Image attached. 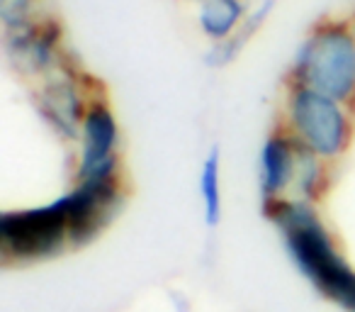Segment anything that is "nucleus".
<instances>
[{"instance_id":"f257e3e1","label":"nucleus","mask_w":355,"mask_h":312,"mask_svg":"<svg viewBox=\"0 0 355 312\" xmlns=\"http://www.w3.org/2000/svg\"><path fill=\"white\" fill-rule=\"evenodd\" d=\"M268 213L302 276L343 310L355 312V271L336 252L314 210L297 200H272Z\"/></svg>"},{"instance_id":"f03ea898","label":"nucleus","mask_w":355,"mask_h":312,"mask_svg":"<svg viewBox=\"0 0 355 312\" xmlns=\"http://www.w3.org/2000/svg\"><path fill=\"white\" fill-rule=\"evenodd\" d=\"M302 88L316 90L331 100L355 95V40L348 30L336 25L319 27L304 42L297 59Z\"/></svg>"},{"instance_id":"7ed1b4c3","label":"nucleus","mask_w":355,"mask_h":312,"mask_svg":"<svg viewBox=\"0 0 355 312\" xmlns=\"http://www.w3.org/2000/svg\"><path fill=\"white\" fill-rule=\"evenodd\" d=\"M71 242L64 200L44 208L6 213L0 217V252L12 261H35L54 256Z\"/></svg>"},{"instance_id":"20e7f679","label":"nucleus","mask_w":355,"mask_h":312,"mask_svg":"<svg viewBox=\"0 0 355 312\" xmlns=\"http://www.w3.org/2000/svg\"><path fill=\"white\" fill-rule=\"evenodd\" d=\"M290 117L304 149L319 156H338L348 142V120L338 103L309 88H300L290 103Z\"/></svg>"},{"instance_id":"39448f33","label":"nucleus","mask_w":355,"mask_h":312,"mask_svg":"<svg viewBox=\"0 0 355 312\" xmlns=\"http://www.w3.org/2000/svg\"><path fill=\"white\" fill-rule=\"evenodd\" d=\"M119 188L117 176L105 174L93 179H80L78 188L64 195L69 215V237L73 244H85L110 222L117 208Z\"/></svg>"},{"instance_id":"423d86ee","label":"nucleus","mask_w":355,"mask_h":312,"mask_svg":"<svg viewBox=\"0 0 355 312\" xmlns=\"http://www.w3.org/2000/svg\"><path fill=\"white\" fill-rule=\"evenodd\" d=\"M119 129L112 113L105 105H93L85 113L80 124V179H93V176L114 174V149H117Z\"/></svg>"},{"instance_id":"0eeeda50","label":"nucleus","mask_w":355,"mask_h":312,"mask_svg":"<svg viewBox=\"0 0 355 312\" xmlns=\"http://www.w3.org/2000/svg\"><path fill=\"white\" fill-rule=\"evenodd\" d=\"M300 149L290 139L270 137L261 149V164H258V181H261V193L268 203L280 200V193L297 181L300 169Z\"/></svg>"},{"instance_id":"6e6552de","label":"nucleus","mask_w":355,"mask_h":312,"mask_svg":"<svg viewBox=\"0 0 355 312\" xmlns=\"http://www.w3.org/2000/svg\"><path fill=\"white\" fill-rule=\"evenodd\" d=\"M8 51H10V59L22 71L44 74V71L54 69L59 64L56 30L51 25L46 27L25 25L20 30H12L10 40H8Z\"/></svg>"},{"instance_id":"1a4fd4ad","label":"nucleus","mask_w":355,"mask_h":312,"mask_svg":"<svg viewBox=\"0 0 355 312\" xmlns=\"http://www.w3.org/2000/svg\"><path fill=\"white\" fill-rule=\"evenodd\" d=\"M40 110L56 132L73 139L78 134V124H83V110H80V93L76 83L66 76L51 79L40 93Z\"/></svg>"},{"instance_id":"9d476101","label":"nucleus","mask_w":355,"mask_h":312,"mask_svg":"<svg viewBox=\"0 0 355 312\" xmlns=\"http://www.w3.org/2000/svg\"><path fill=\"white\" fill-rule=\"evenodd\" d=\"M246 13L243 0H202L200 27L214 42H224L239 30Z\"/></svg>"},{"instance_id":"9b49d317","label":"nucleus","mask_w":355,"mask_h":312,"mask_svg":"<svg viewBox=\"0 0 355 312\" xmlns=\"http://www.w3.org/2000/svg\"><path fill=\"white\" fill-rule=\"evenodd\" d=\"M200 193H202L205 205V222L209 227L219 222L222 217V183H219V149L214 147L207 154V159L202 164V174H200Z\"/></svg>"},{"instance_id":"f8f14e48","label":"nucleus","mask_w":355,"mask_h":312,"mask_svg":"<svg viewBox=\"0 0 355 312\" xmlns=\"http://www.w3.org/2000/svg\"><path fill=\"white\" fill-rule=\"evenodd\" d=\"M275 8V0H263L261 6H258L256 15L246 17V22H243L241 27H239L236 32H234L229 40L219 42L217 47H214V51L209 54V64H227V61H232L234 56L241 51V47L246 44L248 40H251V35L258 30V27L263 25V20L268 17V13Z\"/></svg>"},{"instance_id":"ddd939ff","label":"nucleus","mask_w":355,"mask_h":312,"mask_svg":"<svg viewBox=\"0 0 355 312\" xmlns=\"http://www.w3.org/2000/svg\"><path fill=\"white\" fill-rule=\"evenodd\" d=\"M32 10V0H0V17L6 22L8 32L20 30L27 25Z\"/></svg>"}]
</instances>
